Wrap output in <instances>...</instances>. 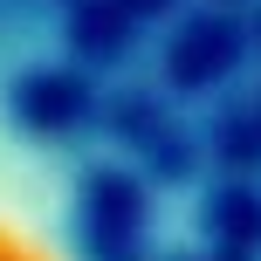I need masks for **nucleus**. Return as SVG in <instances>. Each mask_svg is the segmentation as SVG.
Listing matches in <instances>:
<instances>
[{
	"instance_id": "nucleus-1",
	"label": "nucleus",
	"mask_w": 261,
	"mask_h": 261,
	"mask_svg": "<svg viewBox=\"0 0 261 261\" xmlns=\"http://www.w3.org/2000/svg\"><path fill=\"white\" fill-rule=\"evenodd\" d=\"M0 261H90L21 124H0Z\"/></svg>"
}]
</instances>
